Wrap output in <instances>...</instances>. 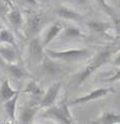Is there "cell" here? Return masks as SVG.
Wrapping results in <instances>:
<instances>
[{
  "label": "cell",
  "instance_id": "obj_23",
  "mask_svg": "<svg viewBox=\"0 0 120 124\" xmlns=\"http://www.w3.org/2000/svg\"><path fill=\"white\" fill-rule=\"evenodd\" d=\"M118 80H120V69H118L116 73H114L111 77H109L107 79H104V81H107V82H114Z\"/></svg>",
  "mask_w": 120,
  "mask_h": 124
},
{
  "label": "cell",
  "instance_id": "obj_7",
  "mask_svg": "<svg viewBox=\"0 0 120 124\" xmlns=\"http://www.w3.org/2000/svg\"><path fill=\"white\" fill-rule=\"evenodd\" d=\"M54 12L59 17L66 20H71V22H82L83 20V16L80 12H77L76 10L72 8L63 6V5L58 6L54 10Z\"/></svg>",
  "mask_w": 120,
  "mask_h": 124
},
{
  "label": "cell",
  "instance_id": "obj_6",
  "mask_svg": "<svg viewBox=\"0 0 120 124\" xmlns=\"http://www.w3.org/2000/svg\"><path fill=\"white\" fill-rule=\"evenodd\" d=\"M0 66L7 72V73L15 79H23L31 76L29 72L18 63H8L3 59L0 60Z\"/></svg>",
  "mask_w": 120,
  "mask_h": 124
},
{
  "label": "cell",
  "instance_id": "obj_17",
  "mask_svg": "<svg viewBox=\"0 0 120 124\" xmlns=\"http://www.w3.org/2000/svg\"><path fill=\"white\" fill-rule=\"evenodd\" d=\"M8 20L15 29L22 28V25L24 24V17H23V14L20 12V10L16 7L12 6L11 10L8 13Z\"/></svg>",
  "mask_w": 120,
  "mask_h": 124
},
{
  "label": "cell",
  "instance_id": "obj_18",
  "mask_svg": "<svg viewBox=\"0 0 120 124\" xmlns=\"http://www.w3.org/2000/svg\"><path fill=\"white\" fill-rule=\"evenodd\" d=\"M22 93H25V94L33 96L35 99H39L42 96H44V92L42 90V87L37 84V81H35V80L30 81L27 87H25L24 91H22Z\"/></svg>",
  "mask_w": 120,
  "mask_h": 124
},
{
  "label": "cell",
  "instance_id": "obj_20",
  "mask_svg": "<svg viewBox=\"0 0 120 124\" xmlns=\"http://www.w3.org/2000/svg\"><path fill=\"white\" fill-rule=\"evenodd\" d=\"M0 43L3 44H9L16 47V42L13 34L7 29H2L0 31Z\"/></svg>",
  "mask_w": 120,
  "mask_h": 124
},
{
  "label": "cell",
  "instance_id": "obj_14",
  "mask_svg": "<svg viewBox=\"0 0 120 124\" xmlns=\"http://www.w3.org/2000/svg\"><path fill=\"white\" fill-rule=\"evenodd\" d=\"M20 94V93H19ZM19 94H16L14 97H12L11 99H9L8 101H6L5 103H3L4 105V109L6 112L7 116L9 117V119L11 122L15 121V113H16V103L18 100Z\"/></svg>",
  "mask_w": 120,
  "mask_h": 124
},
{
  "label": "cell",
  "instance_id": "obj_10",
  "mask_svg": "<svg viewBox=\"0 0 120 124\" xmlns=\"http://www.w3.org/2000/svg\"><path fill=\"white\" fill-rule=\"evenodd\" d=\"M62 31H63V24L60 22H55L52 23L50 27L48 28V30L46 31L45 36L43 38V45L44 47L48 46L52 41H53L57 36H58Z\"/></svg>",
  "mask_w": 120,
  "mask_h": 124
},
{
  "label": "cell",
  "instance_id": "obj_5",
  "mask_svg": "<svg viewBox=\"0 0 120 124\" xmlns=\"http://www.w3.org/2000/svg\"><path fill=\"white\" fill-rule=\"evenodd\" d=\"M60 90H61V81L54 82V84L49 87V90L44 94L41 102L39 103V106L41 109H47V108H49V107L54 106L57 98H58Z\"/></svg>",
  "mask_w": 120,
  "mask_h": 124
},
{
  "label": "cell",
  "instance_id": "obj_1",
  "mask_svg": "<svg viewBox=\"0 0 120 124\" xmlns=\"http://www.w3.org/2000/svg\"><path fill=\"white\" fill-rule=\"evenodd\" d=\"M45 53L47 54L48 57L52 59L65 61V62H79L81 60L88 59L92 55V51L88 48L69 49V50H62V51L46 49Z\"/></svg>",
  "mask_w": 120,
  "mask_h": 124
},
{
  "label": "cell",
  "instance_id": "obj_4",
  "mask_svg": "<svg viewBox=\"0 0 120 124\" xmlns=\"http://www.w3.org/2000/svg\"><path fill=\"white\" fill-rule=\"evenodd\" d=\"M113 89H105V87H101V89H98V90H95L88 94L85 95V96H81V97H79V98H75V99L71 100V101H68V105L69 107H72V106H77V105H82V104H87V103H90L92 101H95V100H98V99H101V98H104L108 96L110 93H114Z\"/></svg>",
  "mask_w": 120,
  "mask_h": 124
},
{
  "label": "cell",
  "instance_id": "obj_11",
  "mask_svg": "<svg viewBox=\"0 0 120 124\" xmlns=\"http://www.w3.org/2000/svg\"><path fill=\"white\" fill-rule=\"evenodd\" d=\"M19 93H22V91L13 90L9 85V80L7 78L4 79L0 85V103H5Z\"/></svg>",
  "mask_w": 120,
  "mask_h": 124
},
{
  "label": "cell",
  "instance_id": "obj_19",
  "mask_svg": "<svg viewBox=\"0 0 120 124\" xmlns=\"http://www.w3.org/2000/svg\"><path fill=\"white\" fill-rule=\"evenodd\" d=\"M87 25L94 32L99 34H106L109 30L111 29V23H103V22H88Z\"/></svg>",
  "mask_w": 120,
  "mask_h": 124
},
{
  "label": "cell",
  "instance_id": "obj_15",
  "mask_svg": "<svg viewBox=\"0 0 120 124\" xmlns=\"http://www.w3.org/2000/svg\"><path fill=\"white\" fill-rule=\"evenodd\" d=\"M41 109L39 104L38 105H30L28 107H25V109L23 110V112L20 113V121L23 124H30L34 116L36 115L39 110Z\"/></svg>",
  "mask_w": 120,
  "mask_h": 124
},
{
  "label": "cell",
  "instance_id": "obj_3",
  "mask_svg": "<svg viewBox=\"0 0 120 124\" xmlns=\"http://www.w3.org/2000/svg\"><path fill=\"white\" fill-rule=\"evenodd\" d=\"M43 118L53 119L60 124H75L74 119L72 118L69 112L68 102H62L59 106H52L47 108L42 114Z\"/></svg>",
  "mask_w": 120,
  "mask_h": 124
},
{
  "label": "cell",
  "instance_id": "obj_2",
  "mask_svg": "<svg viewBox=\"0 0 120 124\" xmlns=\"http://www.w3.org/2000/svg\"><path fill=\"white\" fill-rule=\"evenodd\" d=\"M110 57H111V50L110 49H104V50L100 51V52L93 58L91 63L88 66H86V68L82 69L80 73H77V75L75 77L76 85H81L82 82L87 78H88V76L92 75L98 68H100L102 65H104L106 62L110 60Z\"/></svg>",
  "mask_w": 120,
  "mask_h": 124
},
{
  "label": "cell",
  "instance_id": "obj_24",
  "mask_svg": "<svg viewBox=\"0 0 120 124\" xmlns=\"http://www.w3.org/2000/svg\"><path fill=\"white\" fill-rule=\"evenodd\" d=\"M25 3H28L29 5H32V6H37L39 4V1L38 0H24Z\"/></svg>",
  "mask_w": 120,
  "mask_h": 124
},
{
  "label": "cell",
  "instance_id": "obj_13",
  "mask_svg": "<svg viewBox=\"0 0 120 124\" xmlns=\"http://www.w3.org/2000/svg\"><path fill=\"white\" fill-rule=\"evenodd\" d=\"M43 41H41L37 38H34L30 44V54L35 61L42 60V54H43Z\"/></svg>",
  "mask_w": 120,
  "mask_h": 124
},
{
  "label": "cell",
  "instance_id": "obj_12",
  "mask_svg": "<svg viewBox=\"0 0 120 124\" xmlns=\"http://www.w3.org/2000/svg\"><path fill=\"white\" fill-rule=\"evenodd\" d=\"M120 114L114 112H104L97 120L92 121L91 124H119Z\"/></svg>",
  "mask_w": 120,
  "mask_h": 124
},
{
  "label": "cell",
  "instance_id": "obj_27",
  "mask_svg": "<svg viewBox=\"0 0 120 124\" xmlns=\"http://www.w3.org/2000/svg\"><path fill=\"white\" fill-rule=\"evenodd\" d=\"M2 1H3L5 4L9 5L10 7H12V6H13V5H12V1H11V0H2Z\"/></svg>",
  "mask_w": 120,
  "mask_h": 124
},
{
  "label": "cell",
  "instance_id": "obj_25",
  "mask_svg": "<svg viewBox=\"0 0 120 124\" xmlns=\"http://www.w3.org/2000/svg\"><path fill=\"white\" fill-rule=\"evenodd\" d=\"M113 63H114V65H116V66H120V52L116 55V57L114 58Z\"/></svg>",
  "mask_w": 120,
  "mask_h": 124
},
{
  "label": "cell",
  "instance_id": "obj_22",
  "mask_svg": "<svg viewBox=\"0 0 120 124\" xmlns=\"http://www.w3.org/2000/svg\"><path fill=\"white\" fill-rule=\"evenodd\" d=\"M113 23H114V29H115L116 33L120 36V15H118L116 12L111 16Z\"/></svg>",
  "mask_w": 120,
  "mask_h": 124
},
{
  "label": "cell",
  "instance_id": "obj_29",
  "mask_svg": "<svg viewBox=\"0 0 120 124\" xmlns=\"http://www.w3.org/2000/svg\"><path fill=\"white\" fill-rule=\"evenodd\" d=\"M2 29H3V28H2V25H1V23H0V31H1Z\"/></svg>",
  "mask_w": 120,
  "mask_h": 124
},
{
  "label": "cell",
  "instance_id": "obj_9",
  "mask_svg": "<svg viewBox=\"0 0 120 124\" xmlns=\"http://www.w3.org/2000/svg\"><path fill=\"white\" fill-rule=\"evenodd\" d=\"M44 24V17L41 14H35L29 19L27 33L30 37H35L37 34H39L40 31L43 29Z\"/></svg>",
  "mask_w": 120,
  "mask_h": 124
},
{
  "label": "cell",
  "instance_id": "obj_21",
  "mask_svg": "<svg viewBox=\"0 0 120 124\" xmlns=\"http://www.w3.org/2000/svg\"><path fill=\"white\" fill-rule=\"evenodd\" d=\"M96 2H97V4L99 5V7H101L106 13H108L109 15H110V17L112 16L114 13H115V11H114V10L106 3L105 0H96Z\"/></svg>",
  "mask_w": 120,
  "mask_h": 124
},
{
  "label": "cell",
  "instance_id": "obj_16",
  "mask_svg": "<svg viewBox=\"0 0 120 124\" xmlns=\"http://www.w3.org/2000/svg\"><path fill=\"white\" fill-rule=\"evenodd\" d=\"M85 37L82 32L74 25H68L61 32V38L66 40H76Z\"/></svg>",
  "mask_w": 120,
  "mask_h": 124
},
{
  "label": "cell",
  "instance_id": "obj_8",
  "mask_svg": "<svg viewBox=\"0 0 120 124\" xmlns=\"http://www.w3.org/2000/svg\"><path fill=\"white\" fill-rule=\"evenodd\" d=\"M0 56L4 61L8 62V63H17L18 61L16 47L9 44L0 45Z\"/></svg>",
  "mask_w": 120,
  "mask_h": 124
},
{
  "label": "cell",
  "instance_id": "obj_26",
  "mask_svg": "<svg viewBox=\"0 0 120 124\" xmlns=\"http://www.w3.org/2000/svg\"><path fill=\"white\" fill-rule=\"evenodd\" d=\"M72 2L76 5H86L87 0H71Z\"/></svg>",
  "mask_w": 120,
  "mask_h": 124
},
{
  "label": "cell",
  "instance_id": "obj_28",
  "mask_svg": "<svg viewBox=\"0 0 120 124\" xmlns=\"http://www.w3.org/2000/svg\"><path fill=\"white\" fill-rule=\"evenodd\" d=\"M40 3H43V4H48L50 0H38Z\"/></svg>",
  "mask_w": 120,
  "mask_h": 124
}]
</instances>
